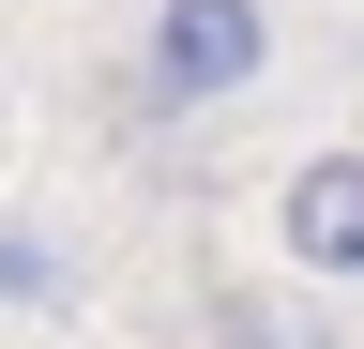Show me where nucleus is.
Instances as JSON below:
<instances>
[{
    "instance_id": "nucleus-1",
    "label": "nucleus",
    "mask_w": 364,
    "mask_h": 349,
    "mask_svg": "<svg viewBox=\"0 0 364 349\" xmlns=\"http://www.w3.org/2000/svg\"><path fill=\"white\" fill-rule=\"evenodd\" d=\"M258 61H273V0H152V31H136V92H152L167 122L182 107H228Z\"/></svg>"
},
{
    "instance_id": "nucleus-2",
    "label": "nucleus",
    "mask_w": 364,
    "mask_h": 349,
    "mask_svg": "<svg viewBox=\"0 0 364 349\" xmlns=\"http://www.w3.org/2000/svg\"><path fill=\"white\" fill-rule=\"evenodd\" d=\"M273 243H289V274L349 289L364 274V152H304L289 183H273Z\"/></svg>"
},
{
    "instance_id": "nucleus-3",
    "label": "nucleus",
    "mask_w": 364,
    "mask_h": 349,
    "mask_svg": "<svg viewBox=\"0 0 364 349\" xmlns=\"http://www.w3.org/2000/svg\"><path fill=\"white\" fill-rule=\"evenodd\" d=\"M61 304H76V243L0 213V319H61Z\"/></svg>"
},
{
    "instance_id": "nucleus-4",
    "label": "nucleus",
    "mask_w": 364,
    "mask_h": 349,
    "mask_svg": "<svg viewBox=\"0 0 364 349\" xmlns=\"http://www.w3.org/2000/svg\"><path fill=\"white\" fill-rule=\"evenodd\" d=\"M213 349H334V334L289 319V304H258V289H213Z\"/></svg>"
}]
</instances>
